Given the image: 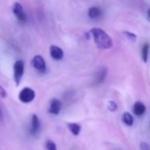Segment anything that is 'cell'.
Returning <instances> with one entry per match:
<instances>
[{
	"mask_svg": "<svg viewBox=\"0 0 150 150\" xmlns=\"http://www.w3.org/2000/svg\"><path fill=\"white\" fill-rule=\"evenodd\" d=\"M32 65L33 67L40 71V72H44L46 71V63H45V60L44 58L40 56V55H36L33 57L32 59Z\"/></svg>",
	"mask_w": 150,
	"mask_h": 150,
	"instance_id": "4",
	"label": "cell"
},
{
	"mask_svg": "<svg viewBox=\"0 0 150 150\" xmlns=\"http://www.w3.org/2000/svg\"><path fill=\"white\" fill-rule=\"evenodd\" d=\"M35 97V91L30 88H24L19 95V99L21 102L24 103H31Z\"/></svg>",
	"mask_w": 150,
	"mask_h": 150,
	"instance_id": "3",
	"label": "cell"
},
{
	"mask_svg": "<svg viewBox=\"0 0 150 150\" xmlns=\"http://www.w3.org/2000/svg\"><path fill=\"white\" fill-rule=\"evenodd\" d=\"M67 125H68V128H69L70 132L73 135L77 136V135L80 134V132H81V125L79 124H77V123H69Z\"/></svg>",
	"mask_w": 150,
	"mask_h": 150,
	"instance_id": "10",
	"label": "cell"
},
{
	"mask_svg": "<svg viewBox=\"0 0 150 150\" xmlns=\"http://www.w3.org/2000/svg\"><path fill=\"white\" fill-rule=\"evenodd\" d=\"M6 96H7V94H6V90H5L1 86H0V96L3 97V98H6Z\"/></svg>",
	"mask_w": 150,
	"mask_h": 150,
	"instance_id": "18",
	"label": "cell"
},
{
	"mask_svg": "<svg viewBox=\"0 0 150 150\" xmlns=\"http://www.w3.org/2000/svg\"><path fill=\"white\" fill-rule=\"evenodd\" d=\"M13 14L18 19V21H20L21 22H25L27 21V17H26L25 13H24L23 7L20 3H15L13 5Z\"/></svg>",
	"mask_w": 150,
	"mask_h": 150,
	"instance_id": "5",
	"label": "cell"
},
{
	"mask_svg": "<svg viewBox=\"0 0 150 150\" xmlns=\"http://www.w3.org/2000/svg\"><path fill=\"white\" fill-rule=\"evenodd\" d=\"M146 16H147V20L150 21V9L147 11V13H146Z\"/></svg>",
	"mask_w": 150,
	"mask_h": 150,
	"instance_id": "19",
	"label": "cell"
},
{
	"mask_svg": "<svg viewBox=\"0 0 150 150\" xmlns=\"http://www.w3.org/2000/svg\"><path fill=\"white\" fill-rule=\"evenodd\" d=\"M90 34L92 35L95 43L100 50H109L113 46L112 39L110 35L101 28H94L90 30Z\"/></svg>",
	"mask_w": 150,
	"mask_h": 150,
	"instance_id": "1",
	"label": "cell"
},
{
	"mask_svg": "<svg viewBox=\"0 0 150 150\" xmlns=\"http://www.w3.org/2000/svg\"><path fill=\"white\" fill-rule=\"evenodd\" d=\"M146 112V106L141 102H136L133 105V113L137 116H141Z\"/></svg>",
	"mask_w": 150,
	"mask_h": 150,
	"instance_id": "8",
	"label": "cell"
},
{
	"mask_svg": "<svg viewBox=\"0 0 150 150\" xmlns=\"http://www.w3.org/2000/svg\"><path fill=\"white\" fill-rule=\"evenodd\" d=\"M124 35H125V36H126L129 40H131V41H132V42H135V40H136V38H137L136 35L133 34V33H131V32L125 31V32H124Z\"/></svg>",
	"mask_w": 150,
	"mask_h": 150,
	"instance_id": "16",
	"label": "cell"
},
{
	"mask_svg": "<svg viewBox=\"0 0 150 150\" xmlns=\"http://www.w3.org/2000/svg\"><path fill=\"white\" fill-rule=\"evenodd\" d=\"M122 120L123 122L128 125V126H132L133 125V117L129 113V112H125L122 116Z\"/></svg>",
	"mask_w": 150,
	"mask_h": 150,
	"instance_id": "12",
	"label": "cell"
},
{
	"mask_svg": "<svg viewBox=\"0 0 150 150\" xmlns=\"http://www.w3.org/2000/svg\"><path fill=\"white\" fill-rule=\"evenodd\" d=\"M88 17L91 18V19H97V18H99L101 16L102 12L98 7L94 6V7L89 8V10L88 12Z\"/></svg>",
	"mask_w": 150,
	"mask_h": 150,
	"instance_id": "11",
	"label": "cell"
},
{
	"mask_svg": "<svg viewBox=\"0 0 150 150\" xmlns=\"http://www.w3.org/2000/svg\"><path fill=\"white\" fill-rule=\"evenodd\" d=\"M50 54L54 60H61L64 57V51L62 50L61 48L57 46H54V45L50 46Z\"/></svg>",
	"mask_w": 150,
	"mask_h": 150,
	"instance_id": "6",
	"label": "cell"
},
{
	"mask_svg": "<svg viewBox=\"0 0 150 150\" xmlns=\"http://www.w3.org/2000/svg\"><path fill=\"white\" fill-rule=\"evenodd\" d=\"M46 148L48 150H57V146L52 140H48L46 142Z\"/></svg>",
	"mask_w": 150,
	"mask_h": 150,
	"instance_id": "15",
	"label": "cell"
},
{
	"mask_svg": "<svg viewBox=\"0 0 150 150\" xmlns=\"http://www.w3.org/2000/svg\"><path fill=\"white\" fill-rule=\"evenodd\" d=\"M62 108V103L57 99H53L50 102V105L49 108V112L53 115H58Z\"/></svg>",
	"mask_w": 150,
	"mask_h": 150,
	"instance_id": "7",
	"label": "cell"
},
{
	"mask_svg": "<svg viewBox=\"0 0 150 150\" xmlns=\"http://www.w3.org/2000/svg\"><path fill=\"white\" fill-rule=\"evenodd\" d=\"M31 128H30V132L31 134H35L38 132L39 127H40V121L39 118L36 115H33L32 116V123H31Z\"/></svg>",
	"mask_w": 150,
	"mask_h": 150,
	"instance_id": "9",
	"label": "cell"
},
{
	"mask_svg": "<svg viewBox=\"0 0 150 150\" xmlns=\"http://www.w3.org/2000/svg\"><path fill=\"white\" fill-rule=\"evenodd\" d=\"M107 107H108V110L110 111H111V112H114V111H116L117 110V104L115 102H113V101H110L108 103V106Z\"/></svg>",
	"mask_w": 150,
	"mask_h": 150,
	"instance_id": "14",
	"label": "cell"
},
{
	"mask_svg": "<svg viewBox=\"0 0 150 150\" xmlns=\"http://www.w3.org/2000/svg\"><path fill=\"white\" fill-rule=\"evenodd\" d=\"M139 147H140V150H150V146L146 142H144V141L140 142Z\"/></svg>",
	"mask_w": 150,
	"mask_h": 150,
	"instance_id": "17",
	"label": "cell"
},
{
	"mask_svg": "<svg viewBox=\"0 0 150 150\" xmlns=\"http://www.w3.org/2000/svg\"><path fill=\"white\" fill-rule=\"evenodd\" d=\"M148 51H149V44H148V43H146V44L143 46V49H142V58H143V61H144L145 63L147 62Z\"/></svg>",
	"mask_w": 150,
	"mask_h": 150,
	"instance_id": "13",
	"label": "cell"
},
{
	"mask_svg": "<svg viewBox=\"0 0 150 150\" xmlns=\"http://www.w3.org/2000/svg\"><path fill=\"white\" fill-rule=\"evenodd\" d=\"M24 62L21 60H17L14 64H13V78H14V82L16 84V86H19L22 77H23V74H24Z\"/></svg>",
	"mask_w": 150,
	"mask_h": 150,
	"instance_id": "2",
	"label": "cell"
}]
</instances>
